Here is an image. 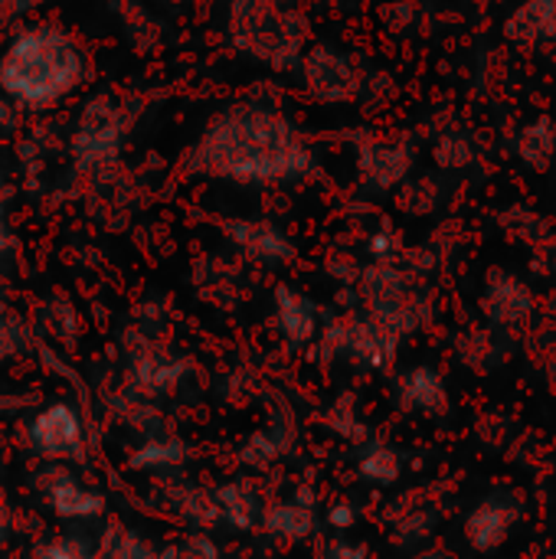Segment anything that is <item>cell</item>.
I'll return each mask as SVG.
<instances>
[{"label":"cell","instance_id":"obj_1","mask_svg":"<svg viewBox=\"0 0 556 559\" xmlns=\"http://www.w3.org/2000/svg\"><path fill=\"white\" fill-rule=\"evenodd\" d=\"M180 164L190 177L239 187L298 183L318 170L298 121L259 98H236L210 111Z\"/></svg>","mask_w":556,"mask_h":559},{"label":"cell","instance_id":"obj_2","mask_svg":"<svg viewBox=\"0 0 556 559\" xmlns=\"http://www.w3.org/2000/svg\"><path fill=\"white\" fill-rule=\"evenodd\" d=\"M92 79L88 49L56 20H23L0 43V92L23 115H49Z\"/></svg>","mask_w":556,"mask_h":559},{"label":"cell","instance_id":"obj_3","mask_svg":"<svg viewBox=\"0 0 556 559\" xmlns=\"http://www.w3.org/2000/svg\"><path fill=\"white\" fill-rule=\"evenodd\" d=\"M226 39L239 56L272 72H295L308 26L292 0H226Z\"/></svg>","mask_w":556,"mask_h":559},{"label":"cell","instance_id":"obj_4","mask_svg":"<svg viewBox=\"0 0 556 559\" xmlns=\"http://www.w3.org/2000/svg\"><path fill=\"white\" fill-rule=\"evenodd\" d=\"M144 102L115 88H95L88 92L66 131V154L79 174H102L111 170L125 147L128 138L141 118Z\"/></svg>","mask_w":556,"mask_h":559},{"label":"cell","instance_id":"obj_5","mask_svg":"<svg viewBox=\"0 0 556 559\" xmlns=\"http://www.w3.org/2000/svg\"><path fill=\"white\" fill-rule=\"evenodd\" d=\"M295 72H298L301 92L318 105H347L360 88V72L354 59L328 43L305 46Z\"/></svg>","mask_w":556,"mask_h":559},{"label":"cell","instance_id":"obj_6","mask_svg":"<svg viewBox=\"0 0 556 559\" xmlns=\"http://www.w3.org/2000/svg\"><path fill=\"white\" fill-rule=\"evenodd\" d=\"M223 236L233 249H239L246 259L259 262V265H285L295 259V242L292 236L272 223V219H262V216H242V219H226L223 226Z\"/></svg>","mask_w":556,"mask_h":559},{"label":"cell","instance_id":"obj_7","mask_svg":"<svg viewBox=\"0 0 556 559\" xmlns=\"http://www.w3.org/2000/svg\"><path fill=\"white\" fill-rule=\"evenodd\" d=\"M26 436H29V449L46 462L82 459V419L66 403H52L39 409Z\"/></svg>","mask_w":556,"mask_h":559},{"label":"cell","instance_id":"obj_8","mask_svg":"<svg viewBox=\"0 0 556 559\" xmlns=\"http://www.w3.org/2000/svg\"><path fill=\"white\" fill-rule=\"evenodd\" d=\"M39 491H43V501L46 508L56 514V518H66V521H88V518H98L105 514V498L92 488H85L82 481H75L69 472H43L39 475Z\"/></svg>","mask_w":556,"mask_h":559},{"label":"cell","instance_id":"obj_9","mask_svg":"<svg viewBox=\"0 0 556 559\" xmlns=\"http://www.w3.org/2000/svg\"><path fill=\"white\" fill-rule=\"evenodd\" d=\"M275 328L285 337V344L292 347H305L315 341L318 334V308L315 301L292 288V285H279L275 288Z\"/></svg>","mask_w":556,"mask_h":559},{"label":"cell","instance_id":"obj_10","mask_svg":"<svg viewBox=\"0 0 556 559\" xmlns=\"http://www.w3.org/2000/svg\"><path fill=\"white\" fill-rule=\"evenodd\" d=\"M184 360L161 350V347H151V350H141L131 364V380H134V390H141L144 396H164L170 390H177V383L184 380Z\"/></svg>","mask_w":556,"mask_h":559},{"label":"cell","instance_id":"obj_11","mask_svg":"<svg viewBox=\"0 0 556 559\" xmlns=\"http://www.w3.org/2000/svg\"><path fill=\"white\" fill-rule=\"evenodd\" d=\"M357 167H360V177H364L370 187H393V183H400L403 174L410 170V154H406L400 144L374 141V144H364V147H360Z\"/></svg>","mask_w":556,"mask_h":559},{"label":"cell","instance_id":"obj_12","mask_svg":"<svg viewBox=\"0 0 556 559\" xmlns=\"http://www.w3.org/2000/svg\"><path fill=\"white\" fill-rule=\"evenodd\" d=\"M220 521H226L233 531H256L262 518V501L249 481H226L213 491Z\"/></svg>","mask_w":556,"mask_h":559},{"label":"cell","instance_id":"obj_13","mask_svg":"<svg viewBox=\"0 0 556 559\" xmlns=\"http://www.w3.org/2000/svg\"><path fill=\"white\" fill-rule=\"evenodd\" d=\"M259 524L269 531V537L285 540V544H301L311 531H315V511L301 508L295 501H275L269 508H262Z\"/></svg>","mask_w":556,"mask_h":559},{"label":"cell","instance_id":"obj_14","mask_svg":"<svg viewBox=\"0 0 556 559\" xmlns=\"http://www.w3.org/2000/svg\"><path fill=\"white\" fill-rule=\"evenodd\" d=\"M190 459V449L174 439V436H164V439H151L144 442L131 459H128V468L131 472H170L177 465H184Z\"/></svg>","mask_w":556,"mask_h":559},{"label":"cell","instance_id":"obj_15","mask_svg":"<svg viewBox=\"0 0 556 559\" xmlns=\"http://www.w3.org/2000/svg\"><path fill=\"white\" fill-rule=\"evenodd\" d=\"M177 511H180V518H184L187 524H193V527H200V531L220 524L216 498H213V491H203V488H187V491H180Z\"/></svg>","mask_w":556,"mask_h":559},{"label":"cell","instance_id":"obj_16","mask_svg":"<svg viewBox=\"0 0 556 559\" xmlns=\"http://www.w3.org/2000/svg\"><path fill=\"white\" fill-rule=\"evenodd\" d=\"M282 439L272 432V429H265V432H256V436H249V442L242 445V452H239V462L246 465V468H252V472H265V468H272L279 459H282Z\"/></svg>","mask_w":556,"mask_h":559},{"label":"cell","instance_id":"obj_17","mask_svg":"<svg viewBox=\"0 0 556 559\" xmlns=\"http://www.w3.org/2000/svg\"><path fill=\"white\" fill-rule=\"evenodd\" d=\"M403 393L413 406H433L439 400V380L433 370H413L403 380Z\"/></svg>","mask_w":556,"mask_h":559},{"label":"cell","instance_id":"obj_18","mask_svg":"<svg viewBox=\"0 0 556 559\" xmlns=\"http://www.w3.org/2000/svg\"><path fill=\"white\" fill-rule=\"evenodd\" d=\"M360 472H364L370 481H377V485H390V481L400 475V462H397L393 452L377 449V452H367V455L360 459Z\"/></svg>","mask_w":556,"mask_h":559},{"label":"cell","instance_id":"obj_19","mask_svg":"<svg viewBox=\"0 0 556 559\" xmlns=\"http://www.w3.org/2000/svg\"><path fill=\"white\" fill-rule=\"evenodd\" d=\"M177 559H220V547L206 537V534H190L180 550H174Z\"/></svg>","mask_w":556,"mask_h":559},{"label":"cell","instance_id":"obj_20","mask_svg":"<svg viewBox=\"0 0 556 559\" xmlns=\"http://www.w3.org/2000/svg\"><path fill=\"white\" fill-rule=\"evenodd\" d=\"M23 124V111L0 92V138H13Z\"/></svg>","mask_w":556,"mask_h":559},{"label":"cell","instance_id":"obj_21","mask_svg":"<svg viewBox=\"0 0 556 559\" xmlns=\"http://www.w3.org/2000/svg\"><path fill=\"white\" fill-rule=\"evenodd\" d=\"M10 13H13V20L16 23H23V20H33L39 10H46L52 0H0Z\"/></svg>","mask_w":556,"mask_h":559},{"label":"cell","instance_id":"obj_22","mask_svg":"<svg viewBox=\"0 0 556 559\" xmlns=\"http://www.w3.org/2000/svg\"><path fill=\"white\" fill-rule=\"evenodd\" d=\"M354 521H357V514H354V508H351V504H334V508L328 511V524H331V527H338V531H347Z\"/></svg>","mask_w":556,"mask_h":559},{"label":"cell","instance_id":"obj_23","mask_svg":"<svg viewBox=\"0 0 556 559\" xmlns=\"http://www.w3.org/2000/svg\"><path fill=\"white\" fill-rule=\"evenodd\" d=\"M16 324H10V321H3L0 318V357H10L13 350H16Z\"/></svg>","mask_w":556,"mask_h":559},{"label":"cell","instance_id":"obj_24","mask_svg":"<svg viewBox=\"0 0 556 559\" xmlns=\"http://www.w3.org/2000/svg\"><path fill=\"white\" fill-rule=\"evenodd\" d=\"M328 559H367V550L364 547H354V544H334Z\"/></svg>","mask_w":556,"mask_h":559},{"label":"cell","instance_id":"obj_25","mask_svg":"<svg viewBox=\"0 0 556 559\" xmlns=\"http://www.w3.org/2000/svg\"><path fill=\"white\" fill-rule=\"evenodd\" d=\"M370 252H374L377 259H387V255L393 252V239H390L387 233H377V236L370 239Z\"/></svg>","mask_w":556,"mask_h":559},{"label":"cell","instance_id":"obj_26","mask_svg":"<svg viewBox=\"0 0 556 559\" xmlns=\"http://www.w3.org/2000/svg\"><path fill=\"white\" fill-rule=\"evenodd\" d=\"M13 246H16L13 226H10V219H7V216H0V255H7Z\"/></svg>","mask_w":556,"mask_h":559},{"label":"cell","instance_id":"obj_27","mask_svg":"<svg viewBox=\"0 0 556 559\" xmlns=\"http://www.w3.org/2000/svg\"><path fill=\"white\" fill-rule=\"evenodd\" d=\"M16 26H20V23L13 20V13H10V10H7L3 3H0V39H7V36H10V33L16 29Z\"/></svg>","mask_w":556,"mask_h":559},{"label":"cell","instance_id":"obj_28","mask_svg":"<svg viewBox=\"0 0 556 559\" xmlns=\"http://www.w3.org/2000/svg\"><path fill=\"white\" fill-rule=\"evenodd\" d=\"M10 197H13V183H10L7 170L0 167V203H10Z\"/></svg>","mask_w":556,"mask_h":559},{"label":"cell","instance_id":"obj_29","mask_svg":"<svg viewBox=\"0 0 556 559\" xmlns=\"http://www.w3.org/2000/svg\"><path fill=\"white\" fill-rule=\"evenodd\" d=\"M157 3H164V7H187V3H193V0H157Z\"/></svg>","mask_w":556,"mask_h":559},{"label":"cell","instance_id":"obj_30","mask_svg":"<svg viewBox=\"0 0 556 559\" xmlns=\"http://www.w3.org/2000/svg\"><path fill=\"white\" fill-rule=\"evenodd\" d=\"M0 540H3V514H0Z\"/></svg>","mask_w":556,"mask_h":559}]
</instances>
